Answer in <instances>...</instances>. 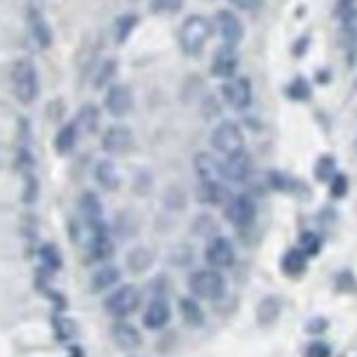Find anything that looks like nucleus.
Listing matches in <instances>:
<instances>
[{
    "instance_id": "obj_14",
    "label": "nucleus",
    "mask_w": 357,
    "mask_h": 357,
    "mask_svg": "<svg viewBox=\"0 0 357 357\" xmlns=\"http://www.w3.org/2000/svg\"><path fill=\"white\" fill-rule=\"evenodd\" d=\"M114 252V243L110 237V228L107 224H101L90 230V241H88V255L90 261H107Z\"/></svg>"
},
{
    "instance_id": "obj_35",
    "label": "nucleus",
    "mask_w": 357,
    "mask_h": 357,
    "mask_svg": "<svg viewBox=\"0 0 357 357\" xmlns=\"http://www.w3.org/2000/svg\"><path fill=\"white\" fill-rule=\"evenodd\" d=\"M184 0H151L149 9L156 15H176L178 11H182Z\"/></svg>"
},
{
    "instance_id": "obj_23",
    "label": "nucleus",
    "mask_w": 357,
    "mask_h": 357,
    "mask_svg": "<svg viewBox=\"0 0 357 357\" xmlns=\"http://www.w3.org/2000/svg\"><path fill=\"white\" fill-rule=\"evenodd\" d=\"M77 141H79V130H77V126L70 121V123H64L57 134H55V149L59 156H66V153H70L77 145Z\"/></svg>"
},
{
    "instance_id": "obj_15",
    "label": "nucleus",
    "mask_w": 357,
    "mask_h": 357,
    "mask_svg": "<svg viewBox=\"0 0 357 357\" xmlns=\"http://www.w3.org/2000/svg\"><path fill=\"white\" fill-rule=\"evenodd\" d=\"M26 24H29L31 38H33V42L40 46V49H49V46L53 44V31H51V24L46 22V18L42 15L40 9L29 7V11H26Z\"/></svg>"
},
{
    "instance_id": "obj_9",
    "label": "nucleus",
    "mask_w": 357,
    "mask_h": 357,
    "mask_svg": "<svg viewBox=\"0 0 357 357\" xmlns=\"http://www.w3.org/2000/svg\"><path fill=\"white\" fill-rule=\"evenodd\" d=\"M134 145V134L128 126H110L101 136V147L110 156H123Z\"/></svg>"
},
{
    "instance_id": "obj_43",
    "label": "nucleus",
    "mask_w": 357,
    "mask_h": 357,
    "mask_svg": "<svg viewBox=\"0 0 357 357\" xmlns=\"http://www.w3.org/2000/svg\"><path fill=\"white\" fill-rule=\"evenodd\" d=\"M228 3H232L239 9H252L257 5V0H228Z\"/></svg>"
},
{
    "instance_id": "obj_25",
    "label": "nucleus",
    "mask_w": 357,
    "mask_h": 357,
    "mask_svg": "<svg viewBox=\"0 0 357 357\" xmlns=\"http://www.w3.org/2000/svg\"><path fill=\"white\" fill-rule=\"evenodd\" d=\"M99 121H101L99 107H97V105H92V103H86V105L79 107V112H77V119H75L73 123H75L77 130H79V132L92 134V132H97Z\"/></svg>"
},
{
    "instance_id": "obj_19",
    "label": "nucleus",
    "mask_w": 357,
    "mask_h": 357,
    "mask_svg": "<svg viewBox=\"0 0 357 357\" xmlns=\"http://www.w3.org/2000/svg\"><path fill=\"white\" fill-rule=\"evenodd\" d=\"M340 24H342V44L347 49L349 64L353 66L357 59V7L344 13L340 18Z\"/></svg>"
},
{
    "instance_id": "obj_44",
    "label": "nucleus",
    "mask_w": 357,
    "mask_h": 357,
    "mask_svg": "<svg viewBox=\"0 0 357 357\" xmlns=\"http://www.w3.org/2000/svg\"><path fill=\"white\" fill-rule=\"evenodd\" d=\"M305 46H307V38L298 40L296 46H294V55H303V53H305Z\"/></svg>"
},
{
    "instance_id": "obj_30",
    "label": "nucleus",
    "mask_w": 357,
    "mask_h": 357,
    "mask_svg": "<svg viewBox=\"0 0 357 357\" xmlns=\"http://www.w3.org/2000/svg\"><path fill=\"white\" fill-rule=\"evenodd\" d=\"M51 327H53V333H55V340L57 342H70L75 337L77 329H75V322L70 318H66L64 314L55 312L53 318H51Z\"/></svg>"
},
{
    "instance_id": "obj_24",
    "label": "nucleus",
    "mask_w": 357,
    "mask_h": 357,
    "mask_svg": "<svg viewBox=\"0 0 357 357\" xmlns=\"http://www.w3.org/2000/svg\"><path fill=\"white\" fill-rule=\"evenodd\" d=\"M119 278H121V270L116 266H103L99 268L95 274H92L90 278V289L99 294V291H105V289H110L119 283Z\"/></svg>"
},
{
    "instance_id": "obj_32",
    "label": "nucleus",
    "mask_w": 357,
    "mask_h": 357,
    "mask_svg": "<svg viewBox=\"0 0 357 357\" xmlns=\"http://www.w3.org/2000/svg\"><path fill=\"white\" fill-rule=\"evenodd\" d=\"M153 263V255L147 250V248H134V250L128 255V268L132 272H145Z\"/></svg>"
},
{
    "instance_id": "obj_11",
    "label": "nucleus",
    "mask_w": 357,
    "mask_h": 357,
    "mask_svg": "<svg viewBox=\"0 0 357 357\" xmlns=\"http://www.w3.org/2000/svg\"><path fill=\"white\" fill-rule=\"evenodd\" d=\"M215 24H217V31H220L224 44L226 46H235V49H237V44L243 40V33H245L239 15L235 11H230V9H222V11H217V15H215Z\"/></svg>"
},
{
    "instance_id": "obj_3",
    "label": "nucleus",
    "mask_w": 357,
    "mask_h": 357,
    "mask_svg": "<svg viewBox=\"0 0 357 357\" xmlns=\"http://www.w3.org/2000/svg\"><path fill=\"white\" fill-rule=\"evenodd\" d=\"M189 289L195 298L220 301L226 294V278L213 268H202L189 276Z\"/></svg>"
},
{
    "instance_id": "obj_27",
    "label": "nucleus",
    "mask_w": 357,
    "mask_h": 357,
    "mask_svg": "<svg viewBox=\"0 0 357 357\" xmlns=\"http://www.w3.org/2000/svg\"><path fill=\"white\" fill-rule=\"evenodd\" d=\"M180 316L182 320L189 324V327H202V324L206 322V316H204V309L199 307V303L191 296H184L180 298Z\"/></svg>"
},
{
    "instance_id": "obj_22",
    "label": "nucleus",
    "mask_w": 357,
    "mask_h": 357,
    "mask_svg": "<svg viewBox=\"0 0 357 357\" xmlns=\"http://www.w3.org/2000/svg\"><path fill=\"white\" fill-rule=\"evenodd\" d=\"M197 199L199 204H208L217 206L226 199V189L222 186L220 180H208V182H199L197 186Z\"/></svg>"
},
{
    "instance_id": "obj_45",
    "label": "nucleus",
    "mask_w": 357,
    "mask_h": 357,
    "mask_svg": "<svg viewBox=\"0 0 357 357\" xmlns=\"http://www.w3.org/2000/svg\"><path fill=\"white\" fill-rule=\"evenodd\" d=\"M68 357H84V349L82 347H70L68 349Z\"/></svg>"
},
{
    "instance_id": "obj_16",
    "label": "nucleus",
    "mask_w": 357,
    "mask_h": 357,
    "mask_svg": "<svg viewBox=\"0 0 357 357\" xmlns=\"http://www.w3.org/2000/svg\"><path fill=\"white\" fill-rule=\"evenodd\" d=\"M169 320H172V307H169V303L162 296L151 298V303L147 305L145 314H143L145 329H149V331H160V329L167 327Z\"/></svg>"
},
{
    "instance_id": "obj_40",
    "label": "nucleus",
    "mask_w": 357,
    "mask_h": 357,
    "mask_svg": "<svg viewBox=\"0 0 357 357\" xmlns=\"http://www.w3.org/2000/svg\"><path fill=\"white\" fill-rule=\"evenodd\" d=\"M268 180H270V184H272V189H276V191H289V180H287L283 174L270 172Z\"/></svg>"
},
{
    "instance_id": "obj_8",
    "label": "nucleus",
    "mask_w": 357,
    "mask_h": 357,
    "mask_svg": "<svg viewBox=\"0 0 357 357\" xmlns=\"http://www.w3.org/2000/svg\"><path fill=\"white\" fill-rule=\"evenodd\" d=\"M206 263L213 270H226L235 266V245L228 237H213L206 245Z\"/></svg>"
},
{
    "instance_id": "obj_5",
    "label": "nucleus",
    "mask_w": 357,
    "mask_h": 357,
    "mask_svg": "<svg viewBox=\"0 0 357 357\" xmlns=\"http://www.w3.org/2000/svg\"><path fill=\"white\" fill-rule=\"evenodd\" d=\"M211 145L215 151H220L226 158V156H232V153H239L245 149V138L235 121H222L211 134Z\"/></svg>"
},
{
    "instance_id": "obj_4",
    "label": "nucleus",
    "mask_w": 357,
    "mask_h": 357,
    "mask_svg": "<svg viewBox=\"0 0 357 357\" xmlns=\"http://www.w3.org/2000/svg\"><path fill=\"white\" fill-rule=\"evenodd\" d=\"M103 307L107 316H112L116 320H126L141 307V291L134 285H121L105 298Z\"/></svg>"
},
{
    "instance_id": "obj_38",
    "label": "nucleus",
    "mask_w": 357,
    "mask_h": 357,
    "mask_svg": "<svg viewBox=\"0 0 357 357\" xmlns=\"http://www.w3.org/2000/svg\"><path fill=\"white\" fill-rule=\"evenodd\" d=\"M329 193L333 199H342L349 193V178L344 174H335L329 180Z\"/></svg>"
},
{
    "instance_id": "obj_21",
    "label": "nucleus",
    "mask_w": 357,
    "mask_h": 357,
    "mask_svg": "<svg viewBox=\"0 0 357 357\" xmlns=\"http://www.w3.org/2000/svg\"><path fill=\"white\" fill-rule=\"evenodd\" d=\"M38 259H40V272L49 274V276L59 272L61 266H64V261H61V252L53 243H42L38 248Z\"/></svg>"
},
{
    "instance_id": "obj_34",
    "label": "nucleus",
    "mask_w": 357,
    "mask_h": 357,
    "mask_svg": "<svg viewBox=\"0 0 357 357\" xmlns=\"http://www.w3.org/2000/svg\"><path fill=\"white\" fill-rule=\"evenodd\" d=\"M335 174H337V172H335V158H333V156H320L318 162H316V167H314V176H316V180H320V182H329Z\"/></svg>"
},
{
    "instance_id": "obj_1",
    "label": "nucleus",
    "mask_w": 357,
    "mask_h": 357,
    "mask_svg": "<svg viewBox=\"0 0 357 357\" xmlns=\"http://www.w3.org/2000/svg\"><path fill=\"white\" fill-rule=\"evenodd\" d=\"M213 36V24L208 18L199 13H191L189 18H186L182 24H180V31H178V44L184 55L189 57H199L204 53V46L208 42V38Z\"/></svg>"
},
{
    "instance_id": "obj_28",
    "label": "nucleus",
    "mask_w": 357,
    "mask_h": 357,
    "mask_svg": "<svg viewBox=\"0 0 357 357\" xmlns=\"http://www.w3.org/2000/svg\"><path fill=\"white\" fill-rule=\"evenodd\" d=\"M281 316V301L276 296H266L257 305V320L263 327H270Z\"/></svg>"
},
{
    "instance_id": "obj_13",
    "label": "nucleus",
    "mask_w": 357,
    "mask_h": 357,
    "mask_svg": "<svg viewBox=\"0 0 357 357\" xmlns=\"http://www.w3.org/2000/svg\"><path fill=\"white\" fill-rule=\"evenodd\" d=\"M132 103H134L132 90L126 84H112L110 88H107L105 99H103L105 110L110 112L112 116H116V119L126 116L132 110Z\"/></svg>"
},
{
    "instance_id": "obj_42",
    "label": "nucleus",
    "mask_w": 357,
    "mask_h": 357,
    "mask_svg": "<svg viewBox=\"0 0 357 357\" xmlns=\"http://www.w3.org/2000/svg\"><path fill=\"white\" fill-rule=\"evenodd\" d=\"M327 327H329V322L324 318H314L307 322V333H322Z\"/></svg>"
},
{
    "instance_id": "obj_17",
    "label": "nucleus",
    "mask_w": 357,
    "mask_h": 357,
    "mask_svg": "<svg viewBox=\"0 0 357 357\" xmlns=\"http://www.w3.org/2000/svg\"><path fill=\"white\" fill-rule=\"evenodd\" d=\"M79 215H82V220H84L88 230L105 224V220H103V206H101V199H99L97 193L86 191L79 197Z\"/></svg>"
},
{
    "instance_id": "obj_6",
    "label": "nucleus",
    "mask_w": 357,
    "mask_h": 357,
    "mask_svg": "<svg viewBox=\"0 0 357 357\" xmlns=\"http://www.w3.org/2000/svg\"><path fill=\"white\" fill-rule=\"evenodd\" d=\"M226 220L235 228L252 226L257 220V202L248 193L232 195L228 199V206H226Z\"/></svg>"
},
{
    "instance_id": "obj_18",
    "label": "nucleus",
    "mask_w": 357,
    "mask_h": 357,
    "mask_svg": "<svg viewBox=\"0 0 357 357\" xmlns=\"http://www.w3.org/2000/svg\"><path fill=\"white\" fill-rule=\"evenodd\" d=\"M112 340L123 349V351H134L143 344V335L134 324L126 322V320H116L112 327Z\"/></svg>"
},
{
    "instance_id": "obj_10",
    "label": "nucleus",
    "mask_w": 357,
    "mask_h": 357,
    "mask_svg": "<svg viewBox=\"0 0 357 357\" xmlns=\"http://www.w3.org/2000/svg\"><path fill=\"white\" fill-rule=\"evenodd\" d=\"M237 68H239V55L235 51V46H226V44L220 46L213 55V61H211L213 77L228 82L237 75Z\"/></svg>"
},
{
    "instance_id": "obj_37",
    "label": "nucleus",
    "mask_w": 357,
    "mask_h": 357,
    "mask_svg": "<svg viewBox=\"0 0 357 357\" xmlns=\"http://www.w3.org/2000/svg\"><path fill=\"white\" fill-rule=\"evenodd\" d=\"M116 61L114 59H105L103 64L99 66L97 75H95V88H103L112 82V77L116 75Z\"/></svg>"
},
{
    "instance_id": "obj_26",
    "label": "nucleus",
    "mask_w": 357,
    "mask_h": 357,
    "mask_svg": "<svg viewBox=\"0 0 357 357\" xmlns=\"http://www.w3.org/2000/svg\"><path fill=\"white\" fill-rule=\"evenodd\" d=\"M307 263H309V257L301 250V248H291V250H287L281 259V270L287 276H301L307 270Z\"/></svg>"
},
{
    "instance_id": "obj_29",
    "label": "nucleus",
    "mask_w": 357,
    "mask_h": 357,
    "mask_svg": "<svg viewBox=\"0 0 357 357\" xmlns=\"http://www.w3.org/2000/svg\"><path fill=\"white\" fill-rule=\"evenodd\" d=\"M95 180L107 191L119 189V174H116V167L110 160H99L95 165Z\"/></svg>"
},
{
    "instance_id": "obj_7",
    "label": "nucleus",
    "mask_w": 357,
    "mask_h": 357,
    "mask_svg": "<svg viewBox=\"0 0 357 357\" xmlns=\"http://www.w3.org/2000/svg\"><path fill=\"white\" fill-rule=\"evenodd\" d=\"M224 101L232 107V110H248L252 105V84L248 77H232V79L224 82L222 86Z\"/></svg>"
},
{
    "instance_id": "obj_31",
    "label": "nucleus",
    "mask_w": 357,
    "mask_h": 357,
    "mask_svg": "<svg viewBox=\"0 0 357 357\" xmlns=\"http://www.w3.org/2000/svg\"><path fill=\"white\" fill-rule=\"evenodd\" d=\"M138 24V15L136 13H123L114 22V40L119 44H126L130 40V36L134 33V29Z\"/></svg>"
},
{
    "instance_id": "obj_41",
    "label": "nucleus",
    "mask_w": 357,
    "mask_h": 357,
    "mask_svg": "<svg viewBox=\"0 0 357 357\" xmlns=\"http://www.w3.org/2000/svg\"><path fill=\"white\" fill-rule=\"evenodd\" d=\"M357 7V0H335V9H333V15L340 20L344 13H349L351 9Z\"/></svg>"
},
{
    "instance_id": "obj_36",
    "label": "nucleus",
    "mask_w": 357,
    "mask_h": 357,
    "mask_svg": "<svg viewBox=\"0 0 357 357\" xmlns=\"http://www.w3.org/2000/svg\"><path fill=\"white\" fill-rule=\"evenodd\" d=\"M298 248L307 257H316L322 250V239L316 235V232L307 230V232H303V235H301V245Z\"/></svg>"
},
{
    "instance_id": "obj_33",
    "label": "nucleus",
    "mask_w": 357,
    "mask_h": 357,
    "mask_svg": "<svg viewBox=\"0 0 357 357\" xmlns=\"http://www.w3.org/2000/svg\"><path fill=\"white\" fill-rule=\"evenodd\" d=\"M285 95L291 101H307L309 97H312V86H309V82L305 79V77H296V79L287 84Z\"/></svg>"
},
{
    "instance_id": "obj_39",
    "label": "nucleus",
    "mask_w": 357,
    "mask_h": 357,
    "mask_svg": "<svg viewBox=\"0 0 357 357\" xmlns=\"http://www.w3.org/2000/svg\"><path fill=\"white\" fill-rule=\"evenodd\" d=\"M305 357H331V347L327 342H312L307 349H305Z\"/></svg>"
},
{
    "instance_id": "obj_20",
    "label": "nucleus",
    "mask_w": 357,
    "mask_h": 357,
    "mask_svg": "<svg viewBox=\"0 0 357 357\" xmlns=\"http://www.w3.org/2000/svg\"><path fill=\"white\" fill-rule=\"evenodd\" d=\"M193 167H195V174H197L199 182H208V180H220L222 178V167L211 156V153L199 151L197 156L193 158Z\"/></svg>"
},
{
    "instance_id": "obj_2",
    "label": "nucleus",
    "mask_w": 357,
    "mask_h": 357,
    "mask_svg": "<svg viewBox=\"0 0 357 357\" xmlns=\"http://www.w3.org/2000/svg\"><path fill=\"white\" fill-rule=\"evenodd\" d=\"M11 88L13 95L22 105H31L40 95V73L33 59L20 57L11 66Z\"/></svg>"
},
{
    "instance_id": "obj_12",
    "label": "nucleus",
    "mask_w": 357,
    "mask_h": 357,
    "mask_svg": "<svg viewBox=\"0 0 357 357\" xmlns=\"http://www.w3.org/2000/svg\"><path fill=\"white\" fill-rule=\"evenodd\" d=\"M220 167H222V178L235 184L245 182L252 174V160L245 153V149L239 153H232V156H226L224 162H220Z\"/></svg>"
}]
</instances>
